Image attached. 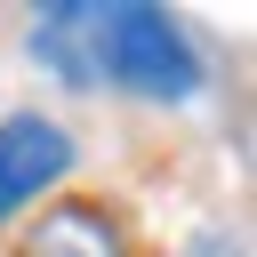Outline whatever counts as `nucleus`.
<instances>
[{
	"label": "nucleus",
	"mask_w": 257,
	"mask_h": 257,
	"mask_svg": "<svg viewBox=\"0 0 257 257\" xmlns=\"http://www.w3.org/2000/svg\"><path fill=\"white\" fill-rule=\"evenodd\" d=\"M209 64L169 8H88V88H128L145 104L201 96Z\"/></svg>",
	"instance_id": "obj_1"
},
{
	"label": "nucleus",
	"mask_w": 257,
	"mask_h": 257,
	"mask_svg": "<svg viewBox=\"0 0 257 257\" xmlns=\"http://www.w3.org/2000/svg\"><path fill=\"white\" fill-rule=\"evenodd\" d=\"M56 177H72V128H56L48 112H8L0 120V225L32 209V193H48Z\"/></svg>",
	"instance_id": "obj_2"
},
{
	"label": "nucleus",
	"mask_w": 257,
	"mask_h": 257,
	"mask_svg": "<svg viewBox=\"0 0 257 257\" xmlns=\"http://www.w3.org/2000/svg\"><path fill=\"white\" fill-rule=\"evenodd\" d=\"M24 257H128V241H120V225H112L104 209L64 201V209H48V217L32 225Z\"/></svg>",
	"instance_id": "obj_3"
},
{
	"label": "nucleus",
	"mask_w": 257,
	"mask_h": 257,
	"mask_svg": "<svg viewBox=\"0 0 257 257\" xmlns=\"http://www.w3.org/2000/svg\"><path fill=\"white\" fill-rule=\"evenodd\" d=\"M177 257H241V241H233V233H193Z\"/></svg>",
	"instance_id": "obj_4"
}]
</instances>
